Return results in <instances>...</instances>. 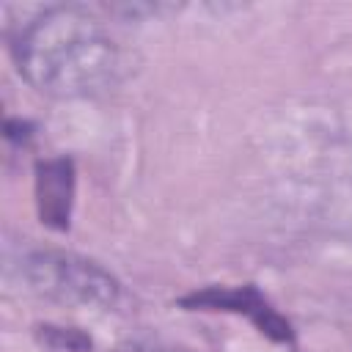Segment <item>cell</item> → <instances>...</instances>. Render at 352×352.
<instances>
[{
	"label": "cell",
	"mask_w": 352,
	"mask_h": 352,
	"mask_svg": "<svg viewBox=\"0 0 352 352\" xmlns=\"http://www.w3.org/2000/svg\"><path fill=\"white\" fill-rule=\"evenodd\" d=\"M19 74L55 99L96 96L116 85L118 44L82 6H52L25 22L11 44Z\"/></svg>",
	"instance_id": "1"
},
{
	"label": "cell",
	"mask_w": 352,
	"mask_h": 352,
	"mask_svg": "<svg viewBox=\"0 0 352 352\" xmlns=\"http://www.w3.org/2000/svg\"><path fill=\"white\" fill-rule=\"evenodd\" d=\"M19 275L30 292L80 308H113L121 297V283L96 261L63 253L33 250L22 258Z\"/></svg>",
	"instance_id": "2"
},
{
	"label": "cell",
	"mask_w": 352,
	"mask_h": 352,
	"mask_svg": "<svg viewBox=\"0 0 352 352\" xmlns=\"http://www.w3.org/2000/svg\"><path fill=\"white\" fill-rule=\"evenodd\" d=\"M179 305L187 308V311L242 314L267 338H272L278 344H294V330H292L289 319H283L253 283H248V286H206V289H195V292L179 297Z\"/></svg>",
	"instance_id": "3"
},
{
	"label": "cell",
	"mask_w": 352,
	"mask_h": 352,
	"mask_svg": "<svg viewBox=\"0 0 352 352\" xmlns=\"http://www.w3.org/2000/svg\"><path fill=\"white\" fill-rule=\"evenodd\" d=\"M74 182V162L69 157H52L36 165V209L47 228L66 231L72 226Z\"/></svg>",
	"instance_id": "4"
},
{
	"label": "cell",
	"mask_w": 352,
	"mask_h": 352,
	"mask_svg": "<svg viewBox=\"0 0 352 352\" xmlns=\"http://www.w3.org/2000/svg\"><path fill=\"white\" fill-rule=\"evenodd\" d=\"M36 336L44 346L50 349H58V352H88L91 349V338L82 336L80 330L74 327H55V324H38L36 327Z\"/></svg>",
	"instance_id": "5"
},
{
	"label": "cell",
	"mask_w": 352,
	"mask_h": 352,
	"mask_svg": "<svg viewBox=\"0 0 352 352\" xmlns=\"http://www.w3.org/2000/svg\"><path fill=\"white\" fill-rule=\"evenodd\" d=\"M6 138L8 140H28L30 138V124L28 121H6Z\"/></svg>",
	"instance_id": "6"
}]
</instances>
